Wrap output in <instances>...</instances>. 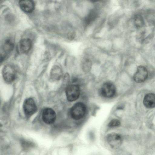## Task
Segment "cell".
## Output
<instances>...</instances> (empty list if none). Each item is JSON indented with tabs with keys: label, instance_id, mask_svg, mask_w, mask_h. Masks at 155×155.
Wrapping results in <instances>:
<instances>
[{
	"label": "cell",
	"instance_id": "cell-1",
	"mask_svg": "<svg viewBox=\"0 0 155 155\" xmlns=\"http://www.w3.org/2000/svg\"><path fill=\"white\" fill-rule=\"evenodd\" d=\"M86 107L85 105L81 102L75 104L72 107L71 110V115L72 118L76 120L82 118L85 114Z\"/></svg>",
	"mask_w": 155,
	"mask_h": 155
},
{
	"label": "cell",
	"instance_id": "cell-2",
	"mask_svg": "<svg viewBox=\"0 0 155 155\" xmlns=\"http://www.w3.org/2000/svg\"><path fill=\"white\" fill-rule=\"evenodd\" d=\"M3 78L8 83L13 82L16 77V71L14 68L11 65L8 64L3 68L2 71Z\"/></svg>",
	"mask_w": 155,
	"mask_h": 155
},
{
	"label": "cell",
	"instance_id": "cell-3",
	"mask_svg": "<svg viewBox=\"0 0 155 155\" xmlns=\"http://www.w3.org/2000/svg\"><path fill=\"white\" fill-rule=\"evenodd\" d=\"M23 109L25 114L27 117H29L33 115L37 109L34 100L31 98L26 99L23 103Z\"/></svg>",
	"mask_w": 155,
	"mask_h": 155
},
{
	"label": "cell",
	"instance_id": "cell-4",
	"mask_svg": "<svg viewBox=\"0 0 155 155\" xmlns=\"http://www.w3.org/2000/svg\"><path fill=\"white\" fill-rule=\"evenodd\" d=\"M66 97L68 100L73 101L77 100L80 94L79 87L75 84H71L68 86L66 90Z\"/></svg>",
	"mask_w": 155,
	"mask_h": 155
},
{
	"label": "cell",
	"instance_id": "cell-5",
	"mask_svg": "<svg viewBox=\"0 0 155 155\" xmlns=\"http://www.w3.org/2000/svg\"><path fill=\"white\" fill-rule=\"evenodd\" d=\"M107 142L111 148L116 149L119 148L122 143V139L118 134L112 133L108 135L107 137Z\"/></svg>",
	"mask_w": 155,
	"mask_h": 155
},
{
	"label": "cell",
	"instance_id": "cell-6",
	"mask_svg": "<svg viewBox=\"0 0 155 155\" xmlns=\"http://www.w3.org/2000/svg\"><path fill=\"white\" fill-rule=\"evenodd\" d=\"M100 91L103 97L106 98H111L115 94V87L112 83L109 82H106L102 85Z\"/></svg>",
	"mask_w": 155,
	"mask_h": 155
},
{
	"label": "cell",
	"instance_id": "cell-7",
	"mask_svg": "<svg viewBox=\"0 0 155 155\" xmlns=\"http://www.w3.org/2000/svg\"><path fill=\"white\" fill-rule=\"evenodd\" d=\"M42 119L46 124H53L56 119V114L53 110L47 108L44 110L42 113Z\"/></svg>",
	"mask_w": 155,
	"mask_h": 155
},
{
	"label": "cell",
	"instance_id": "cell-8",
	"mask_svg": "<svg viewBox=\"0 0 155 155\" xmlns=\"http://www.w3.org/2000/svg\"><path fill=\"white\" fill-rule=\"evenodd\" d=\"M148 75V71L146 68L142 66H139L134 75L133 78L135 82L141 83L147 79Z\"/></svg>",
	"mask_w": 155,
	"mask_h": 155
},
{
	"label": "cell",
	"instance_id": "cell-9",
	"mask_svg": "<svg viewBox=\"0 0 155 155\" xmlns=\"http://www.w3.org/2000/svg\"><path fill=\"white\" fill-rule=\"evenodd\" d=\"M32 45V41L30 39L24 38L19 42L18 46V51L21 53H27L31 49Z\"/></svg>",
	"mask_w": 155,
	"mask_h": 155
},
{
	"label": "cell",
	"instance_id": "cell-10",
	"mask_svg": "<svg viewBox=\"0 0 155 155\" xmlns=\"http://www.w3.org/2000/svg\"><path fill=\"white\" fill-rule=\"evenodd\" d=\"M21 9L26 13H31L34 10L35 4L33 1L30 0H21L19 2Z\"/></svg>",
	"mask_w": 155,
	"mask_h": 155
},
{
	"label": "cell",
	"instance_id": "cell-11",
	"mask_svg": "<svg viewBox=\"0 0 155 155\" xmlns=\"http://www.w3.org/2000/svg\"><path fill=\"white\" fill-rule=\"evenodd\" d=\"M143 104L147 108H153L155 106V96L154 94L149 93L145 95L143 100Z\"/></svg>",
	"mask_w": 155,
	"mask_h": 155
},
{
	"label": "cell",
	"instance_id": "cell-12",
	"mask_svg": "<svg viewBox=\"0 0 155 155\" xmlns=\"http://www.w3.org/2000/svg\"><path fill=\"white\" fill-rule=\"evenodd\" d=\"M62 75V70L59 67L55 66L53 67L50 73V78L52 80H59L61 78Z\"/></svg>",
	"mask_w": 155,
	"mask_h": 155
},
{
	"label": "cell",
	"instance_id": "cell-13",
	"mask_svg": "<svg viewBox=\"0 0 155 155\" xmlns=\"http://www.w3.org/2000/svg\"><path fill=\"white\" fill-rule=\"evenodd\" d=\"M14 43L11 39H7L4 42L2 46L4 51L6 53L10 52L14 47Z\"/></svg>",
	"mask_w": 155,
	"mask_h": 155
},
{
	"label": "cell",
	"instance_id": "cell-14",
	"mask_svg": "<svg viewBox=\"0 0 155 155\" xmlns=\"http://www.w3.org/2000/svg\"><path fill=\"white\" fill-rule=\"evenodd\" d=\"M134 23L137 28L142 27L144 24V21L142 16L140 14L136 15L134 18Z\"/></svg>",
	"mask_w": 155,
	"mask_h": 155
},
{
	"label": "cell",
	"instance_id": "cell-15",
	"mask_svg": "<svg viewBox=\"0 0 155 155\" xmlns=\"http://www.w3.org/2000/svg\"><path fill=\"white\" fill-rule=\"evenodd\" d=\"M146 17L148 22L151 23H154L155 13L154 11L153 10H150L148 11L147 12Z\"/></svg>",
	"mask_w": 155,
	"mask_h": 155
},
{
	"label": "cell",
	"instance_id": "cell-16",
	"mask_svg": "<svg viewBox=\"0 0 155 155\" xmlns=\"http://www.w3.org/2000/svg\"><path fill=\"white\" fill-rule=\"evenodd\" d=\"M83 67L85 70H88L90 69L91 66V61L88 58H85L82 62Z\"/></svg>",
	"mask_w": 155,
	"mask_h": 155
},
{
	"label": "cell",
	"instance_id": "cell-17",
	"mask_svg": "<svg viewBox=\"0 0 155 155\" xmlns=\"http://www.w3.org/2000/svg\"><path fill=\"white\" fill-rule=\"evenodd\" d=\"M120 123L119 120L117 119H113L109 123L108 126L110 127H117L120 125Z\"/></svg>",
	"mask_w": 155,
	"mask_h": 155
},
{
	"label": "cell",
	"instance_id": "cell-18",
	"mask_svg": "<svg viewBox=\"0 0 155 155\" xmlns=\"http://www.w3.org/2000/svg\"><path fill=\"white\" fill-rule=\"evenodd\" d=\"M97 13L95 11H93L89 15L87 18V22H90L96 18L97 16Z\"/></svg>",
	"mask_w": 155,
	"mask_h": 155
},
{
	"label": "cell",
	"instance_id": "cell-19",
	"mask_svg": "<svg viewBox=\"0 0 155 155\" xmlns=\"http://www.w3.org/2000/svg\"><path fill=\"white\" fill-rule=\"evenodd\" d=\"M75 34L74 31L69 32L68 34V37L69 39L72 40L75 37Z\"/></svg>",
	"mask_w": 155,
	"mask_h": 155
},
{
	"label": "cell",
	"instance_id": "cell-20",
	"mask_svg": "<svg viewBox=\"0 0 155 155\" xmlns=\"http://www.w3.org/2000/svg\"><path fill=\"white\" fill-rule=\"evenodd\" d=\"M4 57L0 54V63H1L4 60Z\"/></svg>",
	"mask_w": 155,
	"mask_h": 155
}]
</instances>
